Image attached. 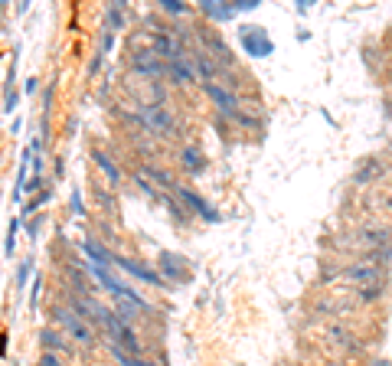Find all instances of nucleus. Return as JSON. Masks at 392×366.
Wrapping results in <instances>:
<instances>
[{
    "label": "nucleus",
    "mask_w": 392,
    "mask_h": 366,
    "mask_svg": "<svg viewBox=\"0 0 392 366\" xmlns=\"http://www.w3.org/2000/svg\"><path fill=\"white\" fill-rule=\"evenodd\" d=\"M53 320H56V327L62 330V334L69 337L72 343H79V347H95V330L89 320H82L72 307H53Z\"/></svg>",
    "instance_id": "1"
},
{
    "label": "nucleus",
    "mask_w": 392,
    "mask_h": 366,
    "mask_svg": "<svg viewBox=\"0 0 392 366\" xmlns=\"http://www.w3.org/2000/svg\"><path fill=\"white\" fill-rule=\"evenodd\" d=\"M141 121H144L147 128L154 134H161V138H170L174 134V118H170V111H164L161 105H141Z\"/></svg>",
    "instance_id": "2"
},
{
    "label": "nucleus",
    "mask_w": 392,
    "mask_h": 366,
    "mask_svg": "<svg viewBox=\"0 0 392 366\" xmlns=\"http://www.w3.org/2000/svg\"><path fill=\"white\" fill-rule=\"evenodd\" d=\"M174 190H177V196H180V200H184L186 206H190V210L196 213V216H203V219H206V223H216V219H219V213H216L213 206H209V203L203 200V196H196V193H193V190H186V187H174Z\"/></svg>",
    "instance_id": "3"
},
{
    "label": "nucleus",
    "mask_w": 392,
    "mask_h": 366,
    "mask_svg": "<svg viewBox=\"0 0 392 366\" xmlns=\"http://www.w3.org/2000/svg\"><path fill=\"white\" fill-rule=\"evenodd\" d=\"M242 43H246L248 56H268V49H271V43L261 26H246V30H242Z\"/></svg>",
    "instance_id": "4"
},
{
    "label": "nucleus",
    "mask_w": 392,
    "mask_h": 366,
    "mask_svg": "<svg viewBox=\"0 0 392 366\" xmlns=\"http://www.w3.org/2000/svg\"><path fill=\"white\" fill-rule=\"evenodd\" d=\"M167 72H170V78H174V82H180V86H186V82H193V78H196V72H193L190 59H186L184 53L170 56V59H167Z\"/></svg>",
    "instance_id": "5"
},
{
    "label": "nucleus",
    "mask_w": 392,
    "mask_h": 366,
    "mask_svg": "<svg viewBox=\"0 0 392 366\" xmlns=\"http://www.w3.org/2000/svg\"><path fill=\"white\" fill-rule=\"evenodd\" d=\"M203 92H206L223 111H236L238 98H236V92H232V88H223V86H216V82H203Z\"/></svg>",
    "instance_id": "6"
},
{
    "label": "nucleus",
    "mask_w": 392,
    "mask_h": 366,
    "mask_svg": "<svg viewBox=\"0 0 392 366\" xmlns=\"http://www.w3.org/2000/svg\"><path fill=\"white\" fill-rule=\"evenodd\" d=\"M39 343H43V347H46V353H56V357H59V353H72V343H69V337L66 334H56V330H39Z\"/></svg>",
    "instance_id": "7"
},
{
    "label": "nucleus",
    "mask_w": 392,
    "mask_h": 366,
    "mask_svg": "<svg viewBox=\"0 0 392 366\" xmlns=\"http://www.w3.org/2000/svg\"><path fill=\"white\" fill-rule=\"evenodd\" d=\"M115 265L118 268H124L128 275H134V278H144V281H151V285H157V272H151L147 265H141V262H134V258H124V255H115Z\"/></svg>",
    "instance_id": "8"
},
{
    "label": "nucleus",
    "mask_w": 392,
    "mask_h": 366,
    "mask_svg": "<svg viewBox=\"0 0 392 366\" xmlns=\"http://www.w3.org/2000/svg\"><path fill=\"white\" fill-rule=\"evenodd\" d=\"M85 252H89V258H92V265H101V268L115 265V252H108L105 245H99L95 239H85Z\"/></svg>",
    "instance_id": "9"
},
{
    "label": "nucleus",
    "mask_w": 392,
    "mask_h": 366,
    "mask_svg": "<svg viewBox=\"0 0 392 366\" xmlns=\"http://www.w3.org/2000/svg\"><path fill=\"white\" fill-rule=\"evenodd\" d=\"M92 157H95V164L101 167V173L108 177V183H111V187H118V183H121V171L115 167V161H111L105 151H92Z\"/></svg>",
    "instance_id": "10"
},
{
    "label": "nucleus",
    "mask_w": 392,
    "mask_h": 366,
    "mask_svg": "<svg viewBox=\"0 0 392 366\" xmlns=\"http://www.w3.org/2000/svg\"><path fill=\"white\" fill-rule=\"evenodd\" d=\"M134 69L144 72V76H151V78L161 76V63H154V53H141V56H134Z\"/></svg>",
    "instance_id": "11"
},
{
    "label": "nucleus",
    "mask_w": 392,
    "mask_h": 366,
    "mask_svg": "<svg viewBox=\"0 0 392 366\" xmlns=\"http://www.w3.org/2000/svg\"><path fill=\"white\" fill-rule=\"evenodd\" d=\"M180 157H184V167H186V171H190V173H200V171H203V154H200V151L186 148Z\"/></svg>",
    "instance_id": "12"
},
{
    "label": "nucleus",
    "mask_w": 392,
    "mask_h": 366,
    "mask_svg": "<svg viewBox=\"0 0 392 366\" xmlns=\"http://www.w3.org/2000/svg\"><path fill=\"white\" fill-rule=\"evenodd\" d=\"M350 278H356V281H376L379 278V268L376 265H369V268H350Z\"/></svg>",
    "instance_id": "13"
},
{
    "label": "nucleus",
    "mask_w": 392,
    "mask_h": 366,
    "mask_svg": "<svg viewBox=\"0 0 392 366\" xmlns=\"http://www.w3.org/2000/svg\"><path fill=\"white\" fill-rule=\"evenodd\" d=\"M161 7L167 10V14H186V7H184V4H177V0H164Z\"/></svg>",
    "instance_id": "14"
},
{
    "label": "nucleus",
    "mask_w": 392,
    "mask_h": 366,
    "mask_svg": "<svg viewBox=\"0 0 392 366\" xmlns=\"http://www.w3.org/2000/svg\"><path fill=\"white\" fill-rule=\"evenodd\" d=\"M36 366H62V360L56 357V353H43V357H39V363Z\"/></svg>",
    "instance_id": "15"
},
{
    "label": "nucleus",
    "mask_w": 392,
    "mask_h": 366,
    "mask_svg": "<svg viewBox=\"0 0 392 366\" xmlns=\"http://www.w3.org/2000/svg\"><path fill=\"white\" fill-rule=\"evenodd\" d=\"M363 301H373V298H379V288H376V285H369V288H363Z\"/></svg>",
    "instance_id": "16"
},
{
    "label": "nucleus",
    "mask_w": 392,
    "mask_h": 366,
    "mask_svg": "<svg viewBox=\"0 0 392 366\" xmlns=\"http://www.w3.org/2000/svg\"><path fill=\"white\" fill-rule=\"evenodd\" d=\"M0 14H4V7H0Z\"/></svg>",
    "instance_id": "17"
}]
</instances>
